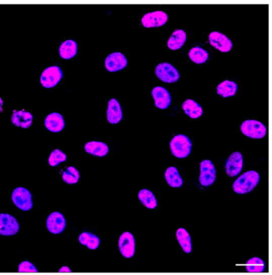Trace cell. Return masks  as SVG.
<instances>
[{
	"label": "cell",
	"mask_w": 272,
	"mask_h": 275,
	"mask_svg": "<svg viewBox=\"0 0 272 275\" xmlns=\"http://www.w3.org/2000/svg\"><path fill=\"white\" fill-rule=\"evenodd\" d=\"M259 179L260 177L257 172L253 170L246 172L235 181L233 190L238 194L248 193L258 185Z\"/></svg>",
	"instance_id": "1"
},
{
	"label": "cell",
	"mask_w": 272,
	"mask_h": 275,
	"mask_svg": "<svg viewBox=\"0 0 272 275\" xmlns=\"http://www.w3.org/2000/svg\"><path fill=\"white\" fill-rule=\"evenodd\" d=\"M170 148L173 156L183 159L191 153L192 142L190 139L185 135H177L173 137L170 142Z\"/></svg>",
	"instance_id": "2"
},
{
	"label": "cell",
	"mask_w": 272,
	"mask_h": 275,
	"mask_svg": "<svg viewBox=\"0 0 272 275\" xmlns=\"http://www.w3.org/2000/svg\"><path fill=\"white\" fill-rule=\"evenodd\" d=\"M12 199L14 204L22 211H30L32 208V195L27 188H16L12 192Z\"/></svg>",
	"instance_id": "3"
},
{
	"label": "cell",
	"mask_w": 272,
	"mask_h": 275,
	"mask_svg": "<svg viewBox=\"0 0 272 275\" xmlns=\"http://www.w3.org/2000/svg\"><path fill=\"white\" fill-rule=\"evenodd\" d=\"M241 132L252 139H261L266 136V128L263 123L255 120H247L241 125Z\"/></svg>",
	"instance_id": "4"
},
{
	"label": "cell",
	"mask_w": 272,
	"mask_h": 275,
	"mask_svg": "<svg viewBox=\"0 0 272 275\" xmlns=\"http://www.w3.org/2000/svg\"><path fill=\"white\" fill-rule=\"evenodd\" d=\"M155 74L160 81L166 83H174L180 79V74L175 67L168 63L157 65Z\"/></svg>",
	"instance_id": "5"
},
{
	"label": "cell",
	"mask_w": 272,
	"mask_h": 275,
	"mask_svg": "<svg viewBox=\"0 0 272 275\" xmlns=\"http://www.w3.org/2000/svg\"><path fill=\"white\" fill-rule=\"evenodd\" d=\"M63 75V71L60 67L56 66L48 67L41 75V84L46 89L55 87L61 81Z\"/></svg>",
	"instance_id": "6"
},
{
	"label": "cell",
	"mask_w": 272,
	"mask_h": 275,
	"mask_svg": "<svg viewBox=\"0 0 272 275\" xmlns=\"http://www.w3.org/2000/svg\"><path fill=\"white\" fill-rule=\"evenodd\" d=\"M19 224L11 214H0V235L3 236H15L19 232Z\"/></svg>",
	"instance_id": "7"
},
{
	"label": "cell",
	"mask_w": 272,
	"mask_h": 275,
	"mask_svg": "<svg viewBox=\"0 0 272 275\" xmlns=\"http://www.w3.org/2000/svg\"><path fill=\"white\" fill-rule=\"evenodd\" d=\"M216 178V171L212 162L205 159L200 163V175L199 177L202 186L208 187L213 184Z\"/></svg>",
	"instance_id": "8"
},
{
	"label": "cell",
	"mask_w": 272,
	"mask_h": 275,
	"mask_svg": "<svg viewBox=\"0 0 272 275\" xmlns=\"http://www.w3.org/2000/svg\"><path fill=\"white\" fill-rule=\"evenodd\" d=\"M168 19L169 17L166 12L162 11H156V12L146 14L143 16L141 23L146 28L160 27L167 23Z\"/></svg>",
	"instance_id": "9"
},
{
	"label": "cell",
	"mask_w": 272,
	"mask_h": 275,
	"mask_svg": "<svg viewBox=\"0 0 272 275\" xmlns=\"http://www.w3.org/2000/svg\"><path fill=\"white\" fill-rule=\"evenodd\" d=\"M118 247L125 258H132L135 254V240L133 234L130 232L122 234L118 242Z\"/></svg>",
	"instance_id": "10"
},
{
	"label": "cell",
	"mask_w": 272,
	"mask_h": 275,
	"mask_svg": "<svg viewBox=\"0 0 272 275\" xmlns=\"http://www.w3.org/2000/svg\"><path fill=\"white\" fill-rule=\"evenodd\" d=\"M67 221L62 213H51L46 219V228L50 233L59 235L65 230Z\"/></svg>",
	"instance_id": "11"
},
{
	"label": "cell",
	"mask_w": 272,
	"mask_h": 275,
	"mask_svg": "<svg viewBox=\"0 0 272 275\" xmlns=\"http://www.w3.org/2000/svg\"><path fill=\"white\" fill-rule=\"evenodd\" d=\"M243 163L244 159L240 152H235L231 154L225 165V171L228 176L230 177L238 176L243 169Z\"/></svg>",
	"instance_id": "12"
},
{
	"label": "cell",
	"mask_w": 272,
	"mask_h": 275,
	"mask_svg": "<svg viewBox=\"0 0 272 275\" xmlns=\"http://www.w3.org/2000/svg\"><path fill=\"white\" fill-rule=\"evenodd\" d=\"M127 63V59L123 53L115 52L111 53L105 59V66L107 71L110 72H117L126 68Z\"/></svg>",
	"instance_id": "13"
},
{
	"label": "cell",
	"mask_w": 272,
	"mask_h": 275,
	"mask_svg": "<svg viewBox=\"0 0 272 275\" xmlns=\"http://www.w3.org/2000/svg\"><path fill=\"white\" fill-rule=\"evenodd\" d=\"M209 42L211 46L219 49L223 53L230 51L232 47V42L225 34L213 31L209 34Z\"/></svg>",
	"instance_id": "14"
},
{
	"label": "cell",
	"mask_w": 272,
	"mask_h": 275,
	"mask_svg": "<svg viewBox=\"0 0 272 275\" xmlns=\"http://www.w3.org/2000/svg\"><path fill=\"white\" fill-rule=\"evenodd\" d=\"M152 97L154 99L155 105L160 109L169 108L171 104V96L166 88L156 86L152 90Z\"/></svg>",
	"instance_id": "15"
},
{
	"label": "cell",
	"mask_w": 272,
	"mask_h": 275,
	"mask_svg": "<svg viewBox=\"0 0 272 275\" xmlns=\"http://www.w3.org/2000/svg\"><path fill=\"white\" fill-rule=\"evenodd\" d=\"M45 126L52 133H59L65 127V121L59 113H52L45 119Z\"/></svg>",
	"instance_id": "16"
},
{
	"label": "cell",
	"mask_w": 272,
	"mask_h": 275,
	"mask_svg": "<svg viewBox=\"0 0 272 275\" xmlns=\"http://www.w3.org/2000/svg\"><path fill=\"white\" fill-rule=\"evenodd\" d=\"M12 122L16 127L28 129L32 126L33 115L24 110L14 111L12 116Z\"/></svg>",
	"instance_id": "17"
},
{
	"label": "cell",
	"mask_w": 272,
	"mask_h": 275,
	"mask_svg": "<svg viewBox=\"0 0 272 275\" xmlns=\"http://www.w3.org/2000/svg\"><path fill=\"white\" fill-rule=\"evenodd\" d=\"M106 115L107 120L111 124H118L122 121V107L116 99L113 98L108 101Z\"/></svg>",
	"instance_id": "18"
},
{
	"label": "cell",
	"mask_w": 272,
	"mask_h": 275,
	"mask_svg": "<svg viewBox=\"0 0 272 275\" xmlns=\"http://www.w3.org/2000/svg\"><path fill=\"white\" fill-rule=\"evenodd\" d=\"M85 150L90 155L103 157L108 154V147L105 143L100 142V141H91V142L86 143L85 145Z\"/></svg>",
	"instance_id": "19"
},
{
	"label": "cell",
	"mask_w": 272,
	"mask_h": 275,
	"mask_svg": "<svg viewBox=\"0 0 272 275\" xmlns=\"http://www.w3.org/2000/svg\"><path fill=\"white\" fill-rule=\"evenodd\" d=\"M187 35L183 30H176L168 41V47L172 50L181 49L186 42Z\"/></svg>",
	"instance_id": "20"
},
{
	"label": "cell",
	"mask_w": 272,
	"mask_h": 275,
	"mask_svg": "<svg viewBox=\"0 0 272 275\" xmlns=\"http://www.w3.org/2000/svg\"><path fill=\"white\" fill-rule=\"evenodd\" d=\"M78 53V45L74 40H67L59 47V54L63 59H71Z\"/></svg>",
	"instance_id": "21"
},
{
	"label": "cell",
	"mask_w": 272,
	"mask_h": 275,
	"mask_svg": "<svg viewBox=\"0 0 272 275\" xmlns=\"http://www.w3.org/2000/svg\"><path fill=\"white\" fill-rule=\"evenodd\" d=\"M182 108L185 114L193 119L200 118L203 114V108L200 106V104H198L192 99H188L183 103Z\"/></svg>",
	"instance_id": "22"
},
{
	"label": "cell",
	"mask_w": 272,
	"mask_h": 275,
	"mask_svg": "<svg viewBox=\"0 0 272 275\" xmlns=\"http://www.w3.org/2000/svg\"><path fill=\"white\" fill-rule=\"evenodd\" d=\"M238 89V86L235 82L225 80L217 86V93L223 97H229L234 96Z\"/></svg>",
	"instance_id": "23"
},
{
	"label": "cell",
	"mask_w": 272,
	"mask_h": 275,
	"mask_svg": "<svg viewBox=\"0 0 272 275\" xmlns=\"http://www.w3.org/2000/svg\"><path fill=\"white\" fill-rule=\"evenodd\" d=\"M165 177L168 184L172 188H180L182 186L183 180L177 168H169L165 173Z\"/></svg>",
	"instance_id": "24"
},
{
	"label": "cell",
	"mask_w": 272,
	"mask_h": 275,
	"mask_svg": "<svg viewBox=\"0 0 272 275\" xmlns=\"http://www.w3.org/2000/svg\"><path fill=\"white\" fill-rule=\"evenodd\" d=\"M78 240L81 244L86 246L90 250H96L100 245V239L90 232H83L78 237Z\"/></svg>",
	"instance_id": "25"
},
{
	"label": "cell",
	"mask_w": 272,
	"mask_h": 275,
	"mask_svg": "<svg viewBox=\"0 0 272 275\" xmlns=\"http://www.w3.org/2000/svg\"><path fill=\"white\" fill-rule=\"evenodd\" d=\"M177 239L179 242L183 251L187 254H189L192 251V243L191 237L186 230L184 228H179L177 231Z\"/></svg>",
	"instance_id": "26"
},
{
	"label": "cell",
	"mask_w": 272,
	"mask_h": 275,
	"mask_svg": "<svg viewBox=\"0 0 272 275\" xmlns=\"http://www.w3.org/2000/svg\"><path fill=\"white\" fill-rule=\"evenodd\" d=\"M138 198L143 205L148 209L156 208L157 201L152 192L148 189H142L138 193Z\"/></svg>",
	"instance_id": "27"
},
{
	"label": "cell",
	"mask_w": 272,
	"mask_h": 275,
	"mask_svg": "<svg viewBox=\"0 0 272 275\" xmlns=\"http://www.w3.org/2000/svg\"><path fill=\"white\" fill-rule=\"evenodd\" d=\"M189 56L191 60L196 64H203L208 59L207 52L205 49L199 47V46L191 49Z\"/></svg>",
	"instance_id": "28"
},
{
	"label": "cell",
	"mask_w": 272,
	"mask_h": 275,
	"mask_svg": "<svg viewBox=\"0 0 272 275\" xmlns=\"http://www.w3.org/2000/svg\"><path fill=\"white\" fill-rule=\"evenodd\" d=\"M265 269V263L261 258L254 257L248 260L246 269L249 273H262Z\"/></svg>",
	"instance_id": "29"
},
{
	"label": "cell",
	"mask_w": 272,
	"mask_h": 275,
	"mask_svg": "<svg viewBox=\"0 0 272 275\" xmlns=\"http://www.w3.org/2000/svg\"><path fill=\"white\" fill-rule=\"evenodd\" d=\"M63 179L64 182L68 184H77L80 179V173L74 167H68L65 172H63Z\"/></svg>",
	"instance_id": "30"
},
{
	"label": "cell",
	"mask_w": 272,
	"mask_h": 275,
	"mask_svg": "<svg viewBox=\"0 0 272 275\" xmlns=\"http://www.w3.org/2000/svg\"><path fill=\"white\" fill-rule=\"evenodd\" d=\"M67 160V155L59 149L53 150L49 157V164L52 167H56L60 163Z\"/></svg>",
	"instance_id": "31"
},
{
	"label": "cell",
	"mask_w": 272,
	"mask_h": 275,
	"mask_svg": "<svg viewBox=\"0 0 272 275\" xmlns=\"http://www.w3.org/2000/svg\"><path fill=\"white\" fill-rule=\"evenodd\" d=\"M19 273H38V269L34 266V264L28 261H24L19 264Z\"/></svg>",
	"instance_id": "32"
},
{
	"label": "cell",
	"mask_w": 272,
	"mask_h": 275,
	"mask_svg": "<svg viewBox=\"0 0 272 275\" xmlns=\"http://www.w3.org/2000/svg\"><path fill=\"white\" fill-rule=\"evenodd\" d=\"M60 273H64V272H67V273H71V269L68 267V266H63L61 269H59Z\"/></svg>",
	"instance_id": "33"
}]
</instances>
